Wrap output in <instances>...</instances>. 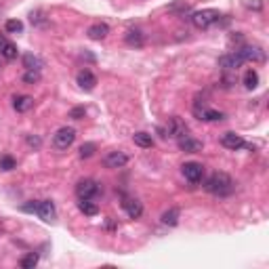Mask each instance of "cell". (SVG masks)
Segmentation results:
<instances>
[{"label": "cell", "mask_w": 269, "mask_h": 269, "mask_svg": "<svg viewBox=\"0 0 269 269\" xmlns=\"http://www.w3.org/2000/svg\"><path fill=\"white\" fill-rule=\"evenodd\" d=\"M242 57V61H265V53L261 46H242L240 51H236Z\"/></svg>", "instance_id": "10"}, {"label": "cell", "mask_w": 269, "mask_h": 269, "mask_svg": "<svg viewBox=\"0 0 269 269\" xmlns=\"http://www.w3.org/2000/svg\"><path fill=\"white\" fill-rule=\"evenodd\" d=\"M181 173L189 183H200L204 179V166L200 162H185L181 166Z\"/></svg>", "instance_id": "6"}, {"label": "cell", "mask_w": 269, "mask_h": 269, "mask_svg": "<svg viewBox=\"0 0 269 269\" xmlns=\"http://www.w3.org/2000/svg\"><path fill=\"white\" fill-rule=\"evenodd\" d=\"M122 208L131 219H139L143 215V204L139 202L137 198H122Z\"/></svg>", "instance_id": "14"}, {"label": "cell", "mask_w": 269, "mask_h": 269, "mask_svg": "<svg viewBox=\"0 0 269 269\" xmlns=\"http://www.w3.org/2000/svg\"><path fill=\"white\" fill-rule=\"evenodd\" d=\"M38 217L42 219V221H53L57 217V211H55V204L51 200H40L36 202V211H34Z\"/></svg>", "instance_id": "11"}, {"label": "cell", "mask_w": 269, "mask_h": 269, "mask_svg": "<svg viewBox=\"0 0 269 269\" xmlns=\"http://www.w3.org/2000/svg\"><path fill=\"white\" fill-rule=\"evenodd\" d=\"M13 168H17V160H15L13 156H8V154H2V156H0V171L11 173Z\"/></svg>", "instance_id": "24"}, {"label": "cell", "mask_w": 269, "mask_h": 269, "mask_svg": "<svg viewBox=\"0 0 269 269\" xmlns=\"http://www.w3.org/2000/svg\"><path fill=\"white\" fill-rule=\"evenodd\" d=\"M221 145L227 147V149H232V152H236V149H242V147H248V143L244 141V139L240 135H236V133H225L221 137Z\"/></svg>", "instance_id": "13"}, {"label": "cell", "mask_w": 269, "mask_h": 269, "mask_svg": "<svg viewBox=\"0 0 269 269\" xmlns=\"http://www.w3.org/2000/svg\"><path fill=\"white\" fill-rule=\"evenodd\" d=\"M4 29L8 34H19V32H23V23L19 21V19H8L4 23Z\"/></svg>", "instance_id": "27"}, {"label": "cell", "mask_w": 269, "mask_h": 269, "mask_svg": "<svg viewBox=\"0 0 269 269\" xmlns=\"http://www.w3.org/2000/svg\"><path fill=\"white\" fill-rule=\"evenodd\" d=\"M25 141H27V145H32V147H40V145H42V139H40V137L27 135V137H25Z\"/></svg>", "instance_id": "31"}, {"label": "cell", "mask_w": 269, "mask_h": 269, "mask_svg": "<svg viewBox=\"0 0 269 269\" xmlns=\"http://www.w3.org/2000/svg\"><path fill=\"white\" fill-rule=\"evenodd\" d=\"M95 152H97V143H93V141L80 145V158H91Z\"/></svg>", "instance_id": "29"}, {"label": "cell", "mask_w": 269, "mask_h": 269, "mask_svg": "<svg viewBox=\"0 0 269 269\" xmlns=\"http://www.w3.org/2000/svg\"><path fill=\"white\" fill-rule=\"evenodd\" d=\"M32 107H34V97H29V95H17V97H13V109H15V112L25 114Z\"/></svg>", "instance_id": "16"}, {"label": "cell", "mask_w": 269, "mask_h": 269, "mask_svg": "<svg viewBox=\"0 0 269 269\" xmlns=\"http://www.w3.org/2000/svg\"><path fill=\"white\" fill-rule=\"evenodd\" d=\"M21 80H23L25 84H36V82H40V72H38V69H27Z\"/></svg>", "instance_id": "28"}, {"label": "cell", "mask_w": 269, "mask_h": 269, "mask_svg": "<svg viewBox=\"0 0 269 269\" xmlns=\"http://www.w3.org/2000/svg\"><path fill=\"white\" fill-rule=\"evenodd\" d=\"M107 34H109L107 23H95L86 29V36L91 38V40H103V38H107Z\"/></svg>", "instance_id": "19"}, {"label": "cell", "mask_w": 269, "mask_h": 269, "mask_svg": "<svg viewBox=\"0 0 269 269\" xmlns=\"http://www.w3.org/2000/svg\"><path fill=\"white\" fill-rule=\"evenodd\" d=\"M128 164V156L122 149H114V152H107L103 156V166L105 168H122Z\"/></svg>", "instance_id": "8"}, {"label": "cell", "mask_w": 269, "mask_h": 269, "mask_svg": "<svg viewBox=\"0 0 269 269\" xmlns=\"http://www.w3.org/2000/svg\"><path fill=\"white\" fill-rule=\"evenodd\" d=\"M76 82H78V86H80L82 91L91 93L93 88L97 86V76L91 72V69H80L78 76H76Z\"/></svg>", "instance_id": "9"}, {"label": "cell", "mask_w": 269, "mask_h": 269, "mask_svg": "<svg viewBox=\"0 0 269 269\" xmlns=\"http://www.w3.org/2000/svg\"><path fill=\"white\" fill-rule=\"evenodd\" d=\"M179 219H181V211H179L177 206H173V208H168L166 213H162L160 221H162L164 225H168V227H175V225L179 223Z\"/></svg>", "instance_id": "21"}, {"label": "cell", "mask_w": 269, "mask_h": 269, "mask_svg": "<svg viewBox=\"0 0 269 269\" xmlns=\"http://www.w3.org/2000/svg\"><path fill=\"white\" fill-rule=\"evenodd\" d=\"M84 114H86L84 107H74L72 112H69V118H72V120H80V118H84Z\"/></svg>", "instance_id": "30"}, {"label": "cell", "mask_w": 269, "mask_h": 269, "mask_svg": "<svg viewBox=\"0 0 269 269\" xmlns=\"http://www.w3.org/2000/svg\"><path fill=\"white\" fill-rule=\"evenodd\" d=\"M78 211H80L84 217H95L99 213V206L93 200H78Z\"/></svg>", "instance_id": "22"}, {"label": "cell", "mask_w": 269, "mask_h": 269, "mask_svg": "<svg viewBox=\"0 0 269 269\" xmlns=\"http://www.w3.org/2000/svg\"><path fill=\"white\" fill-rule=\"evenodd\" d=\"M242 65H244V61L238 53H229V55H223L219 59V67H223V69H238Z\"/></svg>", "instance_id": "17"}, {"label": "cell", "mask_w": 269, "mask_h": 269, "mask_svg": "<svg viewBox=\"0 0 269 269\" xmlns=\"http://www.w3.org/2000/svg\"><path fill=\"white\" fill-rule=\"evenodd\" d=\"M99 194H101V185H99L95 179H80V181L76 183L78 200H95Z\"/></svg>", "instance_id": "2"}, {"label": "cell", "mask_w": 269, "mask_h": 269, "mask_svg": "<svg viewBox=\"0 0 269 269\" xmlns=\"http://www.w3.org/2000/svg\"><path fill=\"white\" fill-rule=\"evenodd\" d=\"M166 135L164 137H173V139H181L189 133V128L185 124V120H181L179 116H173V118H168V122H166Z\"/></svg>", "instance_id": "5"}, {"label": "cell", "mask_w": 269, "mask_h": 269, "mask_svg": "<svg viewBox=\"0 0 269 269\" xmlns=\"http://www.w3.org/2000/svg\"><path fill=\"white\" fill-rule=\"evenodd\" d=\"M194 116L202 122H219L225 118L223 112H217V109H211L206 105H194Z\"/></svg>", "instance_id": "7"}, {"label": "cell", "mask_w": 269, "mask_h": 269, "mask_svg": "<svg viewBox=\"0 0 269 269\" xmlns=\"http://www.w3.org/2000/svg\"><path fill=\"white\" fill-rule=\"evenodd\" d=\"M133 141H135V145H139V147H143V149H149L154 145V137L149 135V133H135L133 135Z\"/></svg>", "instance_id": "23"}, {"label": "cell", "mask_w": 269, "mask_h": 269, "mask_svg": "<svg viewBox=\"0 0 269 269\" xmlns=\"http://www.w3.org/2000/svg\"><path fill=\"white\" fill-rule=\"evenodd\" d=\"M259 84V74H257V69H248V72L244 74V86L248 88V91H253V88H257Z\"/></svg>", "instance_id": "25"}, {"label": "cell", "mask_w": 269, "mask_h": 269, "mask_svg": "<svg viewBox=\"0 0 269 269\" xmlns=\"http://www.w3.org/2000/svg\"><path fill=\"white\" fill-rule=\"evenodd\" d=\"M204 189L208 194H213V196H229L236 189V183H234V179L229 177L227 173H213L211 177L204 181Z\"/></svg>", "instance_id": "1"}, {"label": "cell", "mask_w": 269, "mask_h": 269, "mask_svg": "<svg viewBox=\"0 0 269 269\" xmlns=\"http://www.w3.org/2000/svg\"><path fill=\"white\" fill-rule=\"evenodd\" d=\"M21 63H23V67L25 69H38V72H40V69L44 67V61L38 55H34V53H25L23 57H21Z\"/></svg>", "instance_id": "20"}, {"label": "cell", "mask_w": 269, "mask_h": 269, "mask_svg": "<svg viewBox=\"0 0 269 269\" xmlns=\"http://www.w3.org/2000/svg\"><path fill=\"white\" fill-rule=\"evenodd\" d=\"M177 143H179V149H181V152H187V154H198V152H202V147H204L202 141H198V139L189 137V135L177 139Z\"/></svg>", "instance_id": "12"}, {"label": "cell", "mask_w": 269, "mask_h": 269, "mask_svg": "<svg viewBox=\"0 0 269 269\" xmlns=\"http://www.w3.org/2000/svg\"><path fill=\"white\" fill-rule=\"evenodd\" d=\"M124 40H126V44L128 46H143V42H145V36H143V32L139 27H131V29H126V34H124Z\"/></svg>", "instance_id": "18"}, {"label": "cell", "mask_w": 269, "mask_h": 269, "mask_svg": "<svg viewBox=\"0 0 269 269\" xmlns=\"http://www.w3.org/2000/svg\"><path fill=\"white\" fill-rule=\"evenodd\" d=\"M38 259H40V257H38V253H27L21 261H19V265H21L23 269H34L38 265Z\"/></svg>", "instance_id": "26"}, {"label": "cell", "mask_w": 269, "mask_h": 269, "mask_svg": "<svg viewBox=\"0 0 269 269\" xmlns=\"http://www.w3.org/2000/svg\"><path fill=\"white\" fill-rule=\"evenodd\" d=\"M219 19H221V13L215 11V8H202V11H196L192 15V23L198 29H208L211 25H215Z\"/></svg>", "instance_id": "3"}, {"label": "cell", "mask_w": 269, "mask_h": 269, "mask_svg": "<svg viewBox=\"0 0 269 269\" xmlns=\"http://www.w3.org/2000/svg\"><path fill=\"white\" fill-rule=\"evenodd\" d=\"M74 141H76V128H72V126H61L53 135V147L61 149V152L67 149V147H72Z\"/></svg>", "instance_id": "4"}, {"label": "cell", "mask_w": 269, "mask_h": 269, "mask_svg": "<svg viewBox=\"0 0 269 269\" xmlns=\"http://www.w3.org/2000/svg\"><path fill=\"white\" fill-rule=\"evenodd\" d=\"M0 55H2L4 59H17V55H19V48H17V44H13L11 40H6V36H2L0 34Z\"/></svg>", "instance_id": "15"}]
</instances>
